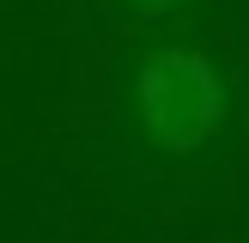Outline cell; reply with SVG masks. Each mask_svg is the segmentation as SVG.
I'll return each mask as SVG.
<instances>
[{"mask_svg": "<svg viewBox=\"0 0 249 243\" xmlns=\"http://www.w3.org/2000/svg\"><path fill=\"white\" fill-rule=\"evenodd\" d=\"M134 109L158 152L195 158L225 122V79L201 49H152L134 73Z\"/></svg>", "mask_w": 249, "mask_h": 243, "instance_id": "cell-1", "label": "cell"}, {"mask_svg": "<svg viewBox=\"0 0 249 243\" xmlns=\"http://www.w3.org/2000/svg\"><path fill=\"white\" fill-rule=\"evenodd\" d=\"M128 6L140 12V18H170V12H182L189 0H128Z\"/></svg>", "mask_w": 249, "mask_h": 243, "instance_id": "cell-2", "label": "cell"}]
</instances>
